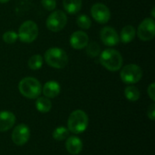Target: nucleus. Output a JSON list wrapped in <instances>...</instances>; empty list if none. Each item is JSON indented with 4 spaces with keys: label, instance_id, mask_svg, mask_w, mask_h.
Segmentation results:
<instances>
[{
    "label": "nucleus",
    "instance_id": "obj_18",
    "mask_svg": "<svg viewBox=\"0 0 155 155\" xmlns=\"http://www.w3.org/2000/svg\"><path fill=\"white\" fill-rule=\"evenodd\" d=\"M35 107L37 111L43 114L48 113L52 108V103L49 98L44 96V97H37L35 102Z\"/></svg>",
    "mask_w": 155,
    "mask_h": 155
},
{
    "label": "nucleus",
    "instance_id": "obj_28",
    "mask_svg": "<svg viewBox=\"0 0 155 155\" xmlns=\"http://www.w3.org/2000/svg\"><path fill=\"white\" fill-rule=\"evenodd\" d=\"M152 16H153L152 18H154V17H155V15H154V7H153V10H152Z\"/></svg>",
    "mask_w": 155,
    "mask_h": 155
},
{
    "label": "nucleus",
    "instance_id": "obj_21",
    "mask_svg": "<svg viewBox=\"0 0 155 155\" xmlns=\"http://www.w3.org/2000/svg\"><path fill=\"white\" fill-rule=\"evenodd\" d=\"M43 57L40 54H34L28 60V67L31 70H38L43 66Z\"/></svg>",
    "mask_w": 155,
    "mask_h": 155
},
{
    "label": "nucleus",
    "instance_id": "obj_7",
    "mask_svg": "<svg viewBox=\"0 0 155 155\" xmlns=\"http://www.w3.org/2000/svg\"><path fill=\"white\" fill-rule=\"evenodd\" d=\"M67 24V15L62 10L53 11L47 17L45 25L49 31L59 32L64 28Z\"/></svg>",
    "mask_w": 155,
    "mask_h": 155
},
{
    "label": "nucleus",
    "instance_id": "obj_12",
    "mask_svg": "<svg viewBox=\"0 0 155 155\" xmlns=\"http://www.w3.org/2000/svg\"><path fill=\"white\" fill-rule=\"evenodd\" d=\"M70 45L76 50H81L84 48L89 43L88 35L84 31H75L74 32L69 39Z\"/></svg>",
    "mask_w": 155,
    "mask_h": 155
},
{
    "label": "nucleus",
    "instance_id": "obj_27",
    "mask_svg": "<svg viewBox=\"0 0 155 155\" xmlns=\"http://www.w3.org/2000/svg\"><path fill=\"white\" fill-rule=\"evenodd\" d=\"M147 115L148 117L150 118V120L152 121H154L155 117V104H152L149 108H148V111H147Z\"/></svg>",
    "mask_w": 155,
    "mask_h": 155
},
{
    "label": "nucleus",
    "instance_id": "obj_5",
    "mask_svg": "<svg viewBox=\"0 0 155 155\" xmlns=\"http://www.w3.org/2000/svg\"><path fill=\"white\" fill-rule=\"evenodd\" d=\"M39 30L37 25L32 20H27L20 25L17 35L21 42L30 44L37 38Z\"/></svg>",
    "mask_w": 155,
    "mask_h": 155
},
{
    "label": "nucleus",
    "instance_id": "obj_29",
    "mask_svg": "<svg viewBox=\"0 0 155 155\" xmlns=\"http://www.w3.org/2000/svg\"><path fill=\"white\" fill-rule=\"evenodd\" d=\"M10 0H0V3H2V4H5V3H7V2H9Z\"/></svg>",
    "mask_w": 155,
    "mask_h": 155
},
{
    "label": "nucleus",
    "instance_id": "obj_8",
    "mask_svg": "<svg viewBox=\"0 0 155 155\" xmlns=\"http://www.w3.org/2000/svg\"><path fill=\"white\" fill-rule=\"evenodd\" d=\"M137 35L143 41H150L154 38L155 23L154 19L147 17L143 20L137 29Z\"/></svg>",
    "mask_w": 155,
    "mask_h": 155
},
{
    "label": "nucleus",
    "instance_id": "obj_20",
    "mask_svg": "<svg viewBox=\"0 0 155 155\" xmlns=\"http://www.w3.org/2000/svg\"><path fill=\"white\" fill-rule=\"evenodd\" d=\"M68 135H69V131L67 128L64 126H58L53 132V138L58 142L66 140L68 138Z\"/></svg>",
    "mask_w": 155,
    "mask_h": 155
},
{
    "label": "nucleus",
    "instance_id": "obj_19",
    "mask_svg": "<svg viewBox=\"0 0 155 155\" xmlns=\"http://www.w3.org/2000/svg\"><path fill=\"white\" fill-rule=\"evenodd\" d=\"M124 96L126 97L127 100L131 102H136L139 100L141 94L137 87L134 85H129L124 89Z\"/></svg>",
    "mask_w": 155,
    "mask_h": 155
},
{
    "label": "nucleus",
    "instance_id": "obj_22",
    "mask_svg": "<svg viewBox=\"0 0 155 155\" xmlns=\"http://www.w3.org/2000/svg\"><path fill=\"white\" fill-rule=\"evenodd\" d=\"M76 24L77 25L81 28V29H84L87 30L91 27L92 25V21L90 19V17L88 15H86L85 14H82L79 15L76 18Z\"/></svg>",
    "mask_w": 155,
    "mask_h": 155
},
{
    "label": "nucleus",
    "instance_id": "obj_26",
    "mask_svg": "<svg viewBox=\"0 0 155 155\" xmlns=\"http://www.w3.org/2000/svg\"><path fill=\"white\" fill-rule=\"evenodd\" d=\"M147 93H148V95L150 96V98H151L153 101H155V84L154 83H152V84L148 86Z\"/></svg>",
    "mask_w": 155,
    "mask_h": 155
},
{
    "label": "nucleus",
    "instance_id": "obj_6",
    "mask_svg": "<svg viewBox=\"0 0 155 155\" xmlns=\"http://www.w3.org/2000/svg\"><path fill=\"white\" fill-rule=\"evenodd\" d=\"M122 81L127 84H134L138 83L143 77L142 68L135 64H129L123 67L120 73Z\"/></svg>",
    "mask_w": 155,
    "mask_h": 155
},
{
    "label": "nucleus",
    "instance_id": "obj_16",
    "mask_svg": "<svg viewBox=\"0 0 155 155\" xmlns=\"http://www.w3.org/2000/svg\"><path fill=\"white\" fill-rule=\"evenodd\" d=\"M63 5L65 12L69 15L77 14L83 5L82 0H63Z\"/></svg>",
    "mask_w": 155,
    "mask_h": 155
},
{
    "label": "nucleus",
    "instance_id": "obj_9",
    "mask_svg": "<svg viewBox=\"0 0 155 155\" xmlns=\"http://www.w3.org/2000/svg\"><path fill=\"white\" fill-rule=\"evenodd\" d=\"M92 17L99 24H106L111 18L110 9L102 3H96L91 7Z\"/></svg>",
    "mask_w": 155,
    "mask_h": 155
},
{
    "label": "nucleus",
    "instance_id": "obj_14",
    "mask_svg": "<svg viewBox=\"0 0 155 155\" xmlns=\"http://www.w3.org/2000/svg\"><path fill=\"white\" fill-rule=\"evenodd\" d=\"M65 148H66V151L71 154H79L83 150L82 140L77 136H70L66 139Z\"/></svg>",
    "mask_w": 155,
    "mask_h": 155
},
{
    "label": "nucleus",
    "instance_id": "obj_24",
    "mask_svg": "<svg viewBox=\"0 0 155 155\" xmlns=\"http://www.w3.org/2000/svg\"><path fill=\"white\" fill-rule=\"evenodd\" d=\"M2 38L5 44L11 45L16 42V40L18 39V35L15 31H6L5 33H4Z\"/></svg>",
    "mask_w": 155,
    "mask_h": 155
},
{
    "label": "nucleus",
    "instance_id": "obj_17",
    "mask_svg": "<svg viewBox=\"0 0 155 155\" xmlns=\"http://www.w3.org/2000/svg\"><path fill=\"white\" fill-rule=\"evenodd\" d=\"M135 35H136L135 28L133 25H125L122 29L119 38H120V41H122L124 44H129L134 39Z\"/></svg>",
    "mask_w": 155,
    "mask_h": 155
},
{
    "label": "nucleus",
    "instance_id": "obj_2",
    "mask_svg": "<svg viewBox=\"0 0 155 155\" xmlns=\"http://www.w3.org/2000/svg\"><path fill=\"white\" fill-rule=\"evenodd\" d=\"M89 119L85 112L83 110H75L71 113L67 121V129L69 132L79 134L84 133L88 126Z\"/></svg>",
    "mask_w": 155,
    "mask_h": 155
},
{
    "label": "nucleus",
    "instance_id": "obj_4",
    "mask_svg": "<svg viewBox=\"0 0 155 155\" xmlns=\"http://www.w3.org/2000/svg\"><path fill=\"white\" fill-rule=\"evenodd\" d=\"M18 89L21 94L28 99H36L42 92L40 82L35 77H25L18 84Z\"/></svg>",
    "mask_w": 155,
    "mask_h": 155
},
{
    "label": "nucleus",
    "instance_id": "obj_3",
    "mask_svg": "<svg viewBox=\"0 0 155 155\" xmlns=\"http://www.w3.org/2000/svg\"><path fill=\"white\" fill-rule=\"evenodd\" d=\"M45 61L46 64L53 68L62 69L68 64V55L64 50L59 47L49 48L45 53Z\"/></svg>",
    "mask_w": 155,
    "mask_h": 155
},
{
    "label": "nucleus",
    "instance_id": "obj_11",
    "mask_svg": "<svg viewBox=\"0 0 155 155\" xmlns=\"http://www.w3.org/2000/svg\"><path fill=\"white\" fill-rule=\"evenodd\" d=\"M102 42L107 46H115L119 44L120 38L116 30L111 26H104L100 32Z\"/></svg>",
    "mask_w": 155,
    "mask_h": 155
},
{
    "label": "nucleus",
    "instance_id": "obj_25",
    "mask_svg": "<svg viewBox=\"0 0 155 155\" xmlns=\"http://www.w3.org/2000/svg\"><path fill=\"white\" fill-rule=\"evenodd\" d=\"M41 4L47 11H54L56 7V0H41Z\"/></svg>",
    "mask_w": 155,
    "mask_h": 155
},
{
    "label": "nucleus",
    "instance_id": "obj_13",
    "mask_svg": "<svg viewBox=\"0 0 155 155\" xmlns=\"http://www.w3.org/2000/svg\"><path fill=\"white\" fill-rule=\"evenodd\" d=\"M15 123V116L9 111L0 112V132L10 130Z\"/></svg>",
    "mask_w": 155,
    "mask_h": 155
},
{
    "label": "nucleus",
    "instance_id": "obj_10",
    "mask_svg": "<svg viewBox=\"0 0 155 155\" xmlns=\"http://www.w3.org/2000/svg\"><path fill=\"white\" fill-rule=\"evenodd\" d=\"M30 139V129L26 124H21L15 127L12 133V141L16 145H24Z\"/></svg>",
    "mask_w": 155,
    "mask_h": 155
},
{
    "label": "nucleus",
    "instance_id": "obj_15",
    "mask_svg": "<svg viewBox=\"0 0 155 155\" xmlns=\"http://www.w3.org/2000/svg\"><path fill=\"white\" fill-rule=\"evenodd\" d=\"M43 94L47 98H54L59 95L61 92V86L56 81H48L43 86Z\"/></svg>",
    "mask_w": 155,
    "mask_h": 155
},
{
    "label": "nucleus",
    "instance_id": "obj_1",
    "mask_svg": "<svg viewBox=\"0 0 155 155\" xmlns=\"http://www.w3.org/2000/svg\"><path fill=\"white\" fill-rule=\"evenodd\" d=\"M99 61L104 68L111 72L119 71L122 68L124 63L121 53L113 48H108L103 51L100 54Z\"/></svg>",
    "mask_w": 155,
    "mask_h": 155
},
{
    "label": "nucleus",
    "instance_id": "obj_23",
    "mask_svg": "<svg viewBox=\"0 0 155 155\" xmlns=\"http://www.w3.org/2000/svg\"><path fill=\"white\" fill-rule=\"evenodd\" d=\"M85 47H86V54H87V55L92 57V58H94V57L98 56L101 54L100 45L97 43H95V42L88 43V45Z\"/></svg>",
    "mask_w": 155,
    "mask_h": 155
}]
</instances>
